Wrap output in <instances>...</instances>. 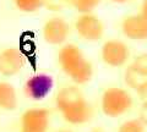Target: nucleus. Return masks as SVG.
I'll list each match as a JSON object with an SVG mask.
<instances>
[{
	"mask_svg": "<svg viewBox=\"0 0 147 132\" xmlns=\"http://www.w3.org/2000/svg\"><path fill=\"white\" fill-rule=\"evenodd\" d=\"M55 107L69 125L82 126L93 117V108L79 86H64L55 95Z\"/></svg>",
	"mask_w": 147,
	"mask_h": 132,
	"instance_id": "obj_1",
	"label": "nucleus"
},
{
	"mask_svg": "<svg viewBox=\"0 0 147 132\" xmlns=\"http://www.w3.org/2000/svg\"><path fill=\"white\" fill-rule=\"evenodd\" d=\"M58 62L61 71L76 86H85L93 78V65L76 44L66 43L60 47Z\"/></svg>",
	"mask_w": 147,
	"mask_h": 132,
	"instance_id": "obj_2",
	"label": "nucleus"
},
{
	"mask_svg": "<svg viewBox=\"0 0 147 132\" xmlns=\"http://www.w3.org/2000/svg\"><path fill=\"white\" fill-rule=\"evenodd\" d=\"M134 99L126 89L120 87H109L104 89L100 98V109L105 116L119 117L132 108Z\"/></svg>",
	"mask_w": 147,
	"mask_h": 132,
	"instance_id": "obj_3",
	"label": "nucleus"
},
{
	"mask_svg": "<svg viewBox=\"0 0 147 132\" xmlns=\"http://www.w3.org/2000/svg\"><path fill=\"white\" fill-rule=\"evenodd\" d=\"M50 110L43 107L28 108L20 117V132H48Z\"/></svg>",
	"mask_w": 147,
	"mask_h": 132,
	"instance_id": "obj_4",
	"label": "nucleus"
},
{
	"mask_svg": "<svg viewBox=\"0 0 147 132\" xmlns=\"http://www.w3.org/2000/svg\"><path fill=\"white\" fill-rule=\"evenodd\" d=\"M77 36L86 42H98L104 36V23L93 13H80L74 23Z\"/></svg>",
	"mask_w": 147,
	"mask_h": 132,
	"instance_id": "obj_5",
	"label": "nucleus"
},
{
	"mask_svg": "<svg viewBox=\"0 0 147 132\" xmlns=\"http://www.w3.org/2000/svg\"><path fill=\"white\" fill-rule=\"evenodd\" d=\"M54 88V78L47 72H37L26 80L24 93L31 101H43L52 93Z\"/></svg>",
	"mask_w": 147,
	"mask_h": 132,
	"instance_id": "obj_6",
	"label": "nucleus"
},
{
	"mask_svg": "<svg viewBox=\"0 0 147 132\" xmlns=\"http://www.w3.org/2000/svg\"><path fill=\"white\" fill-rule=\"evenodd\" d=\"M70 32V25L63 17L59 16L48 19L42 27V36L44 42L54 47H61L66 44Z\"/></svg>",
	"mask_w": 147,
	"mask_h": 132,
	"instance_id": "obj_7",
	"label": "nucleus"
},
{
	"mask_svg": "<svg viewBox=\"0 0 147 132\" xmlns=\"http://www.w3.org/2000/svg\"><path fill=\"white\" fill-rule=\"evenodd\" d=\"M102 61L110 67L125 66L130 59V49L119 39H109L103 43L100 48Z\"/></svg>",
	"mask_w": 147,
	"mask_h": 132,
	"instance_id": "obj_8",
	"label": "nucleus"
},
{
	"mask_svg": "<svg viewBox=\"0 0 147 132\" xmlns=\"http://www.w3.org/2000/svg\"><path fill=\"white\" fill-rule=\"evenodd\" d=\"M25 65V56L17 47H6L0 52V75L13 77L20 74Z\"/></svg>",
	"mask_w": 147,
	"mask_h": 132,
	"instance_id": "obj_9",
	"label": "nucleus"
},
{
	"mask_svg": "<svg viewBox=\"0 0 147 132\" xmlns=\"http://www.w3.org/2000/svg\"><path fill=\"white\" fill-rule=\"evenodd\" d=\"M121 32L127 39L146 40L147 39V17L144 15H130L121 22Z\"/></svg>",
	"mask_w": 147,
	"mask_h": 132,
	"instance_id": "obj_10",
	"label": "nucleus"
},
{
	"mask_svg": "<svg viewBox=\"0 0 147 132\" xmlns=\"http://www.w3.org/2000/svg\"><path fill=\"white\" fill-rule=\"evenodd\" d=\"M18 105L16 88L6 81H0V109L5 111L15 110Z\"/></svg>",
	"mask_w": 147,
	"mask_h": 132,
	"instance_id": "obj_11",
	"label": "nucleus"
},
{
	"mask_svg": "<svg viewBox=\"0 0 147 132\" xmlns=\"http://www.w3.org/2000/svg\"><path fill=\"white\" fill-rule=\"evenodd\" d=\"M70 6L80 13H91L97 7L102 0H69Z\"/></svg>",
	"mask_w": 147,
	"mask_h": 132,
	"instance_id": "obj_12",
	"label": "nucleus"
},
{
	"mask_svg": "<svg viewBox=\"0 0 147 132\" xmlns=\"http://www.w3.org/2000/svg\"><path fill=\"white\" fill-rule=\"evenodd\" d=\"M17 10L26 13H32L43 7V0H13Z\"/></svg>",
	"mask_w": 147,
	"mask_h": 132,
	"instance_id": "obj_13",
	"label": "nucleus"
},
{
	"mask_svg": "<svg viewBox=\"0 0 147 132\" xmlns=\"http://www.w3.org/2000/svg\"><path fill=\"white\" fill-rule=\"evenodd\" d=\"M125 83L129 86V87L134 88L135 90L140 87V86L144 83V82L147 81V77L140 75L139 72H136L131 66H127V69L125 70Z\"/></svg>",
	"mask_w": 147,
	"mask_h": 132,
	"instance_id": "obj_14",
	"label": "nucleus"
},
{
	"mask_svg": "<svg viewBox=\"0 0 147 132\" xmlns=\"http://www.w3.org/2000/svg\"><path fill=\"white\" fill-rule=\"evenodd\" d=\"M118 132H145V125L140 119H131L123 122Z\"/></svg>",
	"mask_w": 147,
	"mask_h": 132,
	"instance_id": "obj_15",
	"label": "nucleus"
},
{
	"mask_svg": "<svg viewBox=\"0 0 147 132\" xmlns=\"http://www.w3.org/2000/svg\"><path fill=\"white\" fill-rule=\"evenodd\" d=\"M130 66L136 72H139L140 75L147 77V53H144V54L137 55L134 59V61L131 62Z\"/></svg>",
	"mask_w": 147,
	"mask_h": 132,
	"instance_id": "obj_16",
	"label": "nucleus"
},
{
	"mask_svg": "<svg viewBox=\"0 0 147 132\" xmlns=\"http://www.w3.org/2000/svg\"><path fill=\"white\" fill-rule=\"evenodd\" d=\"M66 6H70L69 0H43V7L50 11H60Z\"/></svg>",
	"mask_w": 147,
	"mask_h": 132,
	"instance_id": "obj_17",
	"label": "nucleus"
},
{
	"mask_svg": "<svg viewBox=\"0 0 147 132\" xmlns=\"http://www.w3.org/2000/svg\"><path fill=\"white\" fill-rule=\"evenodd\" d=\"M136 92H137V94L140 95V98L142 99L144 102H147V81L146 82H144L139 88L136 89Z\"/></svg>",
	"mask_w": 147,
	"mask_h": 132,
	"instance_id": "obj_18",
	"label": "nucleus"
},
{
	"mask_svg": "<svg viewBox=\"0 0 147 132\" xmlns=\"http://www.w3.org/2000/svg\"><path fill=\"white\" fill-rule=\"evenodd\" d=\"M140 120L142 121V124L147 126V102H144L140 110Z\"/></svg>",
	"mask_w": 147,
	"mask_h": 132,
	"instance_id": "obj_19",
	"label": "nucleus"
},
{
	"mask_svg": "<svg viewBox=\"0 0 147 132\" xmlns=\"http://www.w3.org/2000/svg\"><path fill=\"white\" fill-rule=\"evenodd\" d=\"M141 15H144L145 17H147V0H144V3H142L141 5Z\"/></svg>",
	"mask_w": 147,
	"mask_h": 132,
	"instance_id": "obj_20",
	"label": "nucleus"
},
{
	"mask_svg": "<svg viewBox=\"0 0 147 132\" xmlns=\"http://www.w3.org/2000/svg\"><path fill=\"white\" fill-rule=\"evenodd\" d=\"M90 132H105L102 127H94V129H92Z\"/></svg>",
	"mask_w": 147,
	"mask_h": 132,
	"instance_id": "obj_21",
	"label": "nucleus"
},
{
	"mask_svg": "<svg viewBox=\"0 0 147 132\" xmlns=\"http://www.w3.org/2000/svg\"><path fill=\"white\" fill-rule=\"evenodd\" d=\"M109 1H113V3H127V1H131V0H109Z\"/></svg>",
	"mask_w": 147,
	"mask_h": 132,
	"instance_id": "obj_22",
	"label": "nucleus"
},
{
	"mask_svg": "<svg viewBox=\"0 0 147 132\" xmlns=\"http://www.w3.org/2000/svg\"><path fill=\"white\" fill-rule=\"evenodd\" d=\"M55 132H72V131L66 130V129H61V130H58V131H55Z\"/></svg>",
	"mask_w": 147,
	"mask_h": 132,
	"instance_id": "obj_23",
	"label": "nucleus"
}]
</instances>
